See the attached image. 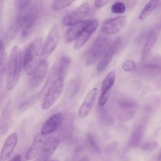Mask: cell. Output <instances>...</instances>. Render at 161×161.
Returning <instances> with one entry per match:
<instances>
[{"mask_svg":"<svg viewBox=\"0 0 161 161\" xmlns=\"http://www.w3.org/2000/svg\"><path fill=\"white\" fill-rule=\"evenodd\" d=\"M16 20V28L19 27L21 30V36L25 38L29 36L37 22L42 11V5L40 1H36L31 6L21 10Z\"/></svg>","mask_w":161,"mask_h":161,"instance_id":"obj_1","label":"cell"},{"mask_svg":"<svg viewBox=\"0 0 161 161\" xmlns=\"http://www.w3.org/2000/svg\"><path fill=\"white\" fill-rule=\"evenodd\" d=\"M22 57L20 48L15 45L10 52L7 64L6 89L11 91L16 86L21 70Z\"/></svg>","mask_w":161,"mask_h":161,"instance_id":"obj_2","label":"cell"},{"mask_svg":"<svg viewBox=\"0 0 161 161\" xmlns=\"http://www.w3.org/2000/svg\"><path fill=\"white\" fill-rule=\"evenodd\" d=\"M43 45V38L38 36L30 43L25 51L23 59L24 70L30 75L40 62V53Z\"/></svg>","mask_w":161,"mask_h":161,"instance_id":"obj_3","label":"cell"},{"mask_svg":"<svg viewBox=\"0 0 161 161\" xmlns=\"http://www.w3.org/2000/svg\"><path fill=\"white\" fill-rule=\"evenodd\" d=\"M110 44L111 39L108 36L103 35L97 37L86 54V65L87 66H91L99 61Z\"/></svg>","mask_w":161,"mask_h":161,"instance_id":"obj_4","label":"cell"},{"mask_svg":"<svg viewBox=\"0 0 161 161\" xmlns=\"http://www.w3.org/2000/svg\"><path fill=\"white\" fill-rule=\"evenodd\" d=\"M60 40L59 31L57 26H53L49 31L44 43L42 45L40 62L45 61L56 48Z\"/></svg>","mask_w":161,"mask_h":161,"instance_id":"obj_5","label":"cell"},{"mask_svg":"<svg viewBox=\"0 0 161 161\" xmlns=\"http://www.w3.org/2000/svg\"><path fill=\"white\" fill-rule=\"evenodd\" d=\"M160 31V23L157 21L153 26L152 30L149 34L148 39L145 42L142 52H141V60L143 65L150 60L152 52L158 39Z\"/></svg>","mask_w":161,"mask_h":161,"instance_id":"obj_6","label":"cell"},{"mask_svg":"<svg viewBox=\"0 0 161 161\" xmlns=\"http://www.w3.org/2000/svg\"><path fill=\"white\" fill-rule=\"evenodd\" d=\"M64 86V78L58 77L54 81L43 101L42 107L43 109H48L57 102L63 91Z\"/></svg>","mask_w":161,"mask_h":161,"instance_id":"obj_7","label":"cell"},{"mask_svg":"<svg viewBox=\"0 0 161 161\" xmlns=\"http://www.w3.org/2000/svg\"><path fill=\"white\" fill-rule=\"evenodd\" d=\"M89 9V4L87 3L80 5L64 16L62 21V24L67 26H70L85 20L84 19L87 16Z\"/></svg>","mask_w":161,"mask_h":161,"instance_id":"obj_8","label":"cell"},{"mask_svg":"<svg viewBox=\"0 0 161 161\" xmlns=\"http://www.w3.org/2000/svg\"><path fill=\"white\" fill-rule=\"evenodd\" d=\"M128 23L126 16H119L105 21L101 25V30L107 35H115L121 31Z\"/></svg>","mask_w":161,"mask_h":161,"instance_id":"obj_9","label":"cell"},{"mask_svg":"<svg viewBox=\"0 0 161 161\" xmlns=\"http://www.w3.org/2000/svg\"><path fill=\"white\" fill-rule=\"evenodd\" d=\"M138 107V103L133 99H126L119 103L118 119L121 121H128L131 119Z\"/></svg>","mask_w":161,"mask_h":161,"instance_id":"obj_10","label":"cell"},{"mask_svg":"<svg viewBox=\"0 0 161 161\" xmlns=\"http://www.w3.org/2000/svg\"><path fill=\"white\" fill-rule=\"evenodd\" d=\"M121 47V39L120 38H118L112 43L111 45H109V47L101 57V59L99 60L96 68L97 72H101L106 69L113 60V57L119 52Z\"/></svg>","mask_w":161,"mask_h":161,"instance_id":"obj_11","label":"cell"},{"mask_svg":"<svg viewBox=\"0 0 161 161\" xmlns=\"http://www.w3.org/2000/svg\"><path fill=\"white\" fill-rule=\"evenodd\" d=\"M48 68V64L45 61H40L30 75V79L29 85L31 89H33L37 87L43 81L47 75Z\"/></svg>","mask_w":161,"mask_h":161,"instance_id":"obj_12","label":"cell"},{"mask_svg":"<svg viewBox=\"0 0 161 161\" xmlns=\"http://www.w3.org/2000/svg\"><path fill=\"white\" fill-rule=\"evenodd\" d=\"M64 119V115L58 113L50 116L42 125L40 133L44 136L50 135L57 131L62 125Z\"/></svg>","mask_w":161,"mask_h":161,"instance_id":"obj_13","label":"cell"},{"mask_svg":"<svg viewBox=\"0 0 161 161\" xmlns=\"http://www.w3.org/2000/svg\"><path fill=\"white\" fill-rule=\"evenodd\" d=\"M60 143V138L52 136L44 142L40 150L38 161H48L58 148Z\"/></svg>","mask_w":161,"mask_h":161,"instance_id":"obj_14","label":"cell"},{"mask_svg":"<svg viewBox=\"0 0 161 161\" xmlns=\"http://www.w3.org/2000/svg\"><path fill=\"white\" fill-rule=\"evenodd\" d=\"M97 93V89L96 87H93L87 92L78 111L79 118H84L91 113L96 101Z\"/></svg>","mask_w":161,"mask_h":161,"instance_id":"obj_15","label":"cell"},{"mask_svg":"<svg viewBox=\"0 0 161 161\" xmlns=\"http://www.w3.org/2000/svg\"><path fill=\"white\" fill-rule=\"evenodd\" d=\"M99 26V21L96 19L91 20L84 30L75 40L74 48L76 50L82 47L88 41L90 36L96 31Z\"/></svg>","mask_w":161,"mask_h":161,"instance_id":"obj_16","label":"cell"},{"mask_svg":"<svg viewBox=\"0 0 161 161\" xmlns=\"http://www.w3.org/2000/svg\"><path fill=\"white\" fill-rule=\"evenodd\" d=\"M13 124V114L11 102L8 101L4 105L0 118V131L2 135H5L10 129Z\"/></svg>","mask_w":161,"mask_h":161,"instance_id":"obj_17","label":"cell"},{"mask_svg":"<svg viewBox=\"0 0 161 161\" xmlns=\"http://www.w3.org/2000/svg\"><path fill=\"white\" fill-rule=\"evenodd\" d=\"M18 143V135L11 133L6 139L0 152V161H6L11 155Z\"/></svg>","mask_w":161,"mask_h":161,"instance_id":"obj_18","label":"cell"},{"mask_svg":"<svg viewBox=\"0 0 161 161\" xmlns=\"http://www.w3.org/2000/svg\"><path fill=\"white\" fill-rule=\"evenodd\" d=\"M90 21V19H86L72 26H70L71 27L67 30L65 35V39L66 42L70 43L76 40L84 30Z\"/></svg>","mask_w":161,"mask_h":161,"instance_id":"obj_19","label":"cell"},{"mask_svg":"<svg viewBox=\"0 0 161 161\" xmlns=\"http://www.w3.org/2000/svg\"><path fill=\"white\" fill-rule=\"evenodd\" d=\"M44 143V136L40 133H38L35 137L26 153L25 158L26 160H33L40 152L42 145Z\"/></svg>","mask_w":161,"mask_h":161,"instance_id":"obj_20","label":"cell"},{"mask_svg":"<svg viewBox=\"0 0 161 161\" xmlns=\"http://www.w3.org/2000/svg\"><path fill=\"white\" fill-rule=\"evenodd\" d=\"M144 133V127L142 125H138L133 130L129 138L128 146L131 148L140 145Z\"/></svg>","mask_w":161,"mask_h":161,"instance_id":"obj_21","label":"cell"},{"mask_svg":"<svg viewBox=\"0 0 161 161\" xmlns=\"http://www.w3.org/2000/svg\"><path fill=\"white\" fill-rule=\"evenodd\" d=\"M71 63V58L68 56H63L60 60L55 64L54 66L55 67L57 73L58 74L59 77L64 78L69 67Z\"/></svg>","mask_w":161,"mask_h":161,"instance_id":"obj_22","label":"cell"},{"mask_svg":"<svg viewBox=\"0 0 161 161\" xmlns=\"http://www.w3.org/2000/svg\"><path fill=\"white\" fill-rule=\"evenodd\" d=\"M160 0H149L144 6L138 15V19L141 21L145 20L157 8Z\"/></svg>","mask_w":161,"mask_h":161,"instance_id":"obj_23","label":"cell"},{"mask_svg":"<svg viewBox=\"0 0 161 161\" xmlns=\"http://www.w3.org/2000/svg\"><path fill=\"white\" fill-rule=\"evenodd\" d=\"M116 80V72L114 71L109 72L104 77L102 86H101V92H109V90L113 86Z\"/></svg>","mask_w":161,"mask_h":161,"instance_id":"obj_24","label":"cell"},{"mask_svg":"<svg viewBox=\"0 0 161 161\" xmlns=\"http://www.w3.org/2000/svg\"><path fill=\"white\" fill-rule=\"evenodd\" d=\"M37 100H38V94H32L28 97L19 104L18 109L21 111H25L33 106L36 103Z\"/></svg>","mask_w":161,"mask_h":161,"instance_id":"obj_25","label":"cell"},{"mask_svg":"<svg viewBox=\"0 0 161 161\" xmlns=\"http://www.w3.org/2000/svg\"><path fill=\"white\" fill-rule=\"evenodd\" d=\"M86 142L88 148L95 153H101V148L93 135L89 133L86 139Z\"/></svg>","mask_w":161,"mask_h":161,"instance_id":"obj_26","label":"cell"},{"mask_svg":"<svg viewBox=\"0 0 161 161\" xmlns=\"http://www.w3.org/2000/svg\"><path fill=\"white\" fill-rule=\"evenodd\" d=\"M76 0H54L52 8L54 11H61L71 5Z\"/></svg>","mask_w":161,"mask_h":161,"instance_id":"obj_27","label":"cell"},{"mask_svg":"<svg viewBox=\"0 0 161 161\" xmlns=\"http://www.w3.org/2000/svg\"><path fill=\"white\" fill-rule=\"evenodd\" d=\"M6 69V53L4 45L0 39V75H3Z\"/></svg>","mask_w":161,"mask_h":161,"instance_id":"obj_28","label":"cell"},{"mask_svg":"<svg viewBox=\"0 0 161 161\" xmlns=\"http://www.w3.org/2000/svg\"><path fill=\"white\" fill-rule=\"evenodd\" d=\"M111 10L114 14H123L126 11V8L122 2L117 1L113 4Z\"/></svg>","mask_w":161,"mask_h":161,"instance_id":"obj_29","label":"cell"},{"mask_svg":"<svg viewBox=\"0 0 161 161\" xmlns=\"http://www.w3.org/2000/svg\"><path fill=\"white\" fill-rule=\"evenodd\" d=\"M135 68H136L135 62L131 58H129L126 60L122 65V69L125 72H132L135 70Z\"/></svg>","mask_w":161,"mask_h":161,"instance_id":"obj_30","label":"cell"},{"mask_svg":"<svg viewBox=\"0 0 161 161\" xmlns=\"http://www.w3.org/2000/svg\"><path fill=\"white\" fill-rule=\"evenodd\" d=\"M158 146V142L157 141H153L150 142L145 143L140 146V148L143 151H152L157 148Z\"/></svg>","mask_w":161,"mask_h":161,"instance_id":"obj_31","label":"cell"},{"mask_svg":"<svg viewBox=\"0 0 161 161\" xmlns=\"http://www.w3.org/2000/svg\"><path fill=\"white\" fill-rule=\"evenodd\" d=\"M32 0H14V6L19 9L22 10L26 8H27L31 3Z\"/></svg>","mask_w":161,"mask_h":161,"instance_id":"obj_32","label":"cell"},{"mask_svg":"<svg viewBox=\"0 0 161 161\" xmlns=\"http://www.w3.org/2000/svg\"><path fill=\"white\" fill-rule=\"evenodd\" d=\"M109 92H101V94L98 99L99 106L101 107L104 106L106 104V103L109 99Z\"/></svg>","mask_w":161,"mask_h":161,"instance_id":"obj_33","label":"cell"},{"mask_svg":"<svg viewBox=\"0 0 161 161\" xmlns=\"http://www.w3.org/2000/svg\"><path fill=\"white\" fill-rule=\"evenodd\" d=\"M111 0H94V6L97 9H101L105 6Z\"/></svg>","mask_w":161,"mask_h":161,"instance_id":"obj_34","label":"cell"},{"mask_svg":"<svg viewBox=\"0 0 161 161\" xmlns=\"http://www.w3.org/2000/svg\"><path fill=\"white\" fill-rule=\"evenodd\" d=\"M119 1L122 2L126 8H132L136 4L138 0H120Z\"/></svg>","mask_w":161,"mask_h":161,"instance_id":"obj_35","label":"cell"},{"mask_svg":"<svg viewBox=\"0 0 161 161\" xmlns=\"http://www.w3.org/2000/svg\"><path fill=\"white\" fill-rule=\"evenodd\" d=\"M8 161H21V157L19 154H16Z\"/></svg>","mask_w":161,"mask_h":161,"instance_id":"obj_36","label":"cell"},{"mask_svg":"<svg viewBox=\"0 0 161 161\" xmlns=\"http://www.w3.org/2000/svg\"><path fill=\"white\" fill-rule=\"evenodd\" d=\"M79 161H90V160H89V157L87 156L84 155Z\"/></svg>","mask_w":161,"mask_h":161,"instance_id":"obj_37","label":"cell"},{"mask_svg":"<svg viewBox=\"0 0 161 161\" xmlns=\"http://www.w3.org/2000/svg\"><path fill=\"white\" fill-rule=\"evenodd\" d=\"M3 0H0V7H1V4H2V3H3Z\"/></svg>","mask_w":161,"mask_h":161,"instance_id":"obj_38","label":"cell"}]
</instances>
